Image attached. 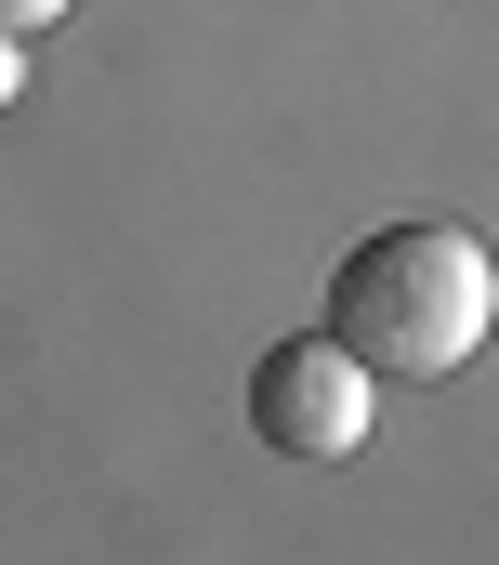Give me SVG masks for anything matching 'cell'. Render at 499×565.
<instances>
[{
    "label": "cell",
    "instance_id": "obj_1",
    "mask_svg": "<svg viewBox=\"0 0 499 565\" xmlns=\"http://www.w3.org/2000/svg\"><path fill=\"white\" fill-rule=\"evenodd\" d=\"M487 329H499V250L474 224H447V211L369 224L329 264V342L369 382H447Z\"/></svg>",
    "mask_w": 499,
    "mask_h": 565
},
{
    "label": "cell",
    "instance_id": "obj_2",
    "mask_svg": "<svg viewBox=\"0 0 499 565\" xmlns=\"http://www.w3.org/2000/svg\"><path fill=\"white\" fill-rule=\"evenodd\" d=\"M250 434L289 447V460H355V434H369V369H355L329 329L263 342V355H250Z\"/></svg>",
    "mask_w": 499,
    "mask_h": 565
},
{
    "label": "cell",
    "instance_id": "obj_3",
    "mask_svg": "<svg viewBox=\"0 0 499 565\" xmlns=\"http://www.w3.org/2000/svg\"><path fill=\"white\" fill-rule=\"evenodd\" d=\"M53 13H66V0H0V26H13V40H40Z\"/></svg>",
    "mask_w": 499,
    "mask_h": 565
},
{
    "label": "cell",
    "instance_id": "obj_4",
    "mask_svg": "<svg viewBox=\"0 0 499 565\" xmlns=\"http://www.w3.org/2000/svg\"><path fill=\"white\" fill-rule=\"evenodd\" d=\"M13 93H26V40L0 26V106H13Z\"/></svg>",
    "mask_w": 499,
    "mask_h": 565
}]
</instances>
